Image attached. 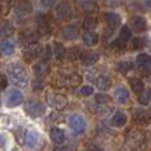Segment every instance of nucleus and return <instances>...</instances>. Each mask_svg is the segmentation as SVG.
Returning <instances> with one entry per match:
<instances>
[{"mask_svg": "<svg viewBox=\"0 0 151 151\" xmlns=\"http://www.w3.org/2000/svg\"><path fill=\"white\" fill-rule=\"evenodd\" d=\"M7 73L9 80L17 86H25L28 83V73H27L25 66L21 63L12 61L7 66Z\"/></svg>", "mask_w": 151, "mask_h": 151, "instance_id": "f257e3e1", "label": "nucleus"}, {"mask_svg": "<svg viewBox=\"0 0 151 151\" xmlns=\"http://www.w3.org/2000/svg\"><path fill=\"white\" fill-rule=\"evenodd\" d=\"M126 141L131 151H147V147H149L146 135L141 130H131L127 134Z\"/></svg>", "mask_w": 151, "mask_h": 151, "instance_id": "f03ea898", "label": "nucleus"}, {"mask_svg": "<svg viewBox=\"0 0 151 151\" xmlns=\"http://www.w3.org/2000/svg\"><path fill=\"white\" fill-rule=\"evenodd\" d=\"M45 105L41 99L39 98H31L25 104V111L29 117L32 118H40L45 114Z\"/></svg>", "mask_w": 151, "mask_h": 151, "instance_id": "7ed1b4c3", "label": "nucleus"}, {"mask_svg": "<svg viewBox=\"0 0 151 151\" xmlns=\"http://www.w3.org/2000/svg\"><path fill=\"white\" fill-rule=\"evenodd\" d=\"M4 102L7 107H17L24 102V96L21 93V90H19L16 88L8 89L4 96Z\"/></svg>", "mask_w": 151, "mask_h": 151, "instance_id": "20e7f679", "label": "nucleus"}, {"mask_svg": "<svg viewBox=\"0 0 151 151\" xmlns=\"http://www.w3.org/2000/svg\"><path fill=\"white\" fill-rule=\"evenodd\" d=\"M68 123L70 126V129L74 131L76 134H82L85 133L86 130V126H88V122H86L85 117L82 114H70L68 118Z\"/></svg>", "mask_w": 151, "mask_h": 151, "instance_id": "39448f33", "label": "nucleus"}, {"mask_svg": "<svg viewBox=\"0 0 151 151\" xmlns=\"http://www.w3.org/2000/svg\"><path fill=\"white\" fill-rule=\"evenodd\" d=\"M131 39H133V32L129 29V27L125 25L121 28L118 39H115L114 41L111 42V47L115 48V49H118V50H121L126 47V44H127L129 41H131Z\"/></svg>", "mask_w": 151, "mask_h": 151, "instance_id": "423d86ee", "label": "nucleus"}, {"mask_svg": "<svg viewBox=\"0 0 151 151\" xmlns=\"http://www.w3.org/2000/svg\"><path fill=\"white\" fill-rule=\"evenodd\" d=\"M104 19H105V24H106V33L107 35H113L114 31L117 28H119L121 23H122L121 16L115 12H106Z\"/></svg>", "mask_w": 151, "mask_h": 151, "instance_id": "0eeeda50", "label": "nucleus"}, {"mask_svg": "<svg viewBox=\"0 0 151 151\" xmlns=\"http://www.w3.org/2000/svg\"><path fill=\"white\" fill-rule=\"evenodd\" d=\"M41 53H42L41 44L33 42V44H29L28 47H25V49H24V52H23V56L27 63H33V61H36L39 57H41Z\"/></svg>", "mask_w": 151, "mask_h": 151, "instance_id": "6e6552de", "label": "nucleus"}, {"mask_svg": "<svg viewBox=\"0 0 151 151\" xmlns=\"http://www.w3.org/2000/svg\"><path fill=\"white\" fill-rule=\"evenodd\" d=\"M56 17L61 21H68L73 17V8L69 3H58L56 5Z\"/></svg>", "mask_w": 151, "mask_h": 151, "instance_id": "1a4fd4ad", "label": "nucleus"}, {"mask_svg": "<svg viewBox=\"0 0 151 151\" xmlns=\"http://www.w3.org/2000/svg\"><path fill=\"white\" fill-rule=\"evenodd\" d=\"M47 104L49 105V106H52L53 109L63 110V109H65V106L68 105V101H66V98L63 94L50 93L47 96Z\"/></svg>", "mask_w": 151, "mask_h": 151, "instance_id": "9d476101", "label": "nucleus"}, {"mask_svg": "<svg viewBox=\"0 0 151 151\" xmlns=\"http://www.w3.org/2000/svg\"><path fill=\"white\" fill-rule=\"evenodd\" d=\"M130 29L131 32H137V33H142V32L147 31V20L143 16H133L130 19Z\"/></svg>", "mask_w": 151, "mask_h": 151, "instance_id": "9b49d317", "label": "nucleus"}, {"mask_svg": "<svg viewBox=\"0 0 151 151\" xmlns=\"http://www.w3.org/2000/svg\"><path fill=\"white\" fill-rule=\"evenodd\" d=\"M150 119V113L149 110L145 109H135L133 111V121L137 123V125H147Z\"/></svg>", "mask_w": 151, "mask_h": 151, "instance_id": "f8f14e48", "label": "nucleus"}, {"mask_svg": "<svg viewBox=\"0 0 151 151\" xmlns=\"http://www.w3.org/2000/svg\"><path fill=\"white\" fill-rule=\"evenodd\" d=\"M99 60V55L94 50H85L81 55V61L85 66H91L94 64H97Z\"/></svg>", "mask_w": 151, "mask_h": 151, "instance_id": "ddd939ff", "label": "nucleus"}, {"mask_svg": "<svg viewBox=\"0 0 151 151\" xmlns=\"http://www.w3.org/2000/svg\"><path fill=\"white\" fill-rule=\"evenodd\" d=\"M114 97L118 104L125 105L130 101V91H129V89L126 86H118L114 90Z\"/></svg>", "mask_w": 151, "mask_h": 151, "instance_id": "4468645a", "label": "nucleus"}, {"mask_svg": "<svg viewBox=\"0 0 151 151\" xmlns=\"http://www.w3.org/2000/svg\"><path fill=\"white\" fill-rule=\"evenodd\" d=\"M32 70H33V73L37 78H42V77H45V76L49 74L50 66H49V64L45 63V61H40V63L35 64L33 68H32Z\"/></svg>", "mask_w": 151, "mask_h": 151, "instance_id": "2eb2a0df", "label": "nucleus"}, {"mask_svg": "<svg viewBox=\"0 0 151 151\" xmlns=\"http://www.w3.org/2000/svg\"><path fill=\"white\" fill-rule=\"evenodd\" d=\"M39 141H40V134L36 130H25L23 143H25L29 147H35L39 143Z\"/></svg>", "mask_w": 151, "mask_h": 151, "instance_id": "dca6fc26", "label": "nucleus"}, {"mask_svg": "<svg viewBox=\"0 0 151 151\" xmlns=\"http://www.w3.org/2000/svg\"><path fill=\"white\" fill-rule=\"evenodd\" d=\"M111 126L113 127H123L127 123V115L122 110H117L114 113V115L111 117Z\"/></svg>", "mask_w": 151, "mask_h": 151, "instance_id": "f3484780", "label": "nucleus"}, {"mask_svg": "<svg viewBox=\"0 0 151 151\" xmlns=\"http://www.w3.org/2000/svg\"><path fill=\"white\" fill-rule=\"evenodd\" d=\"M82 41L86 47H96V45H98V42H99V35L94 31L83 32Z\"/></svg>", "mask_w": 151, "mask_h": 151, "instance_id": "a211bd4d", "label": "nucleus"}, {"mask_svg": "<svg viewBox=\"0 0 151 151\" xmlns=\"http://www.w3.org/2000/svg\"><path fill=\"white\" fill-rule=\"evenodd\" d=\"M50 139L56 145H63L66 141V134L61 127H53L50 130Z\"/></svg>", "mask_w": 151, "mask_h": 151, "instance_id": "6ab92c4d", "label": "nucleus"}, {"mask_svg": "<svg viewBox=\"0 0 151 151\" xmlns=\"http://www.w3.org/2000/svg\"><path fill=\"white\" fill-rule=\"evenodd\" d=\"M13 139L9 133L7 131H0V151H8L12 147Z\"/></svg>", "mask_w": 151, "mask_h": 151, "instance_id": "aec40b11", "label": "nucleus"}, {"mask_svg": "<svg viewBox=\"0 0 151 151\" xmlns=\"http://www.w3.org/2000/svg\"><path fill=\"white\" fill-rule=\"evenodd\" d=\"M80 32L78 28L76 25H66L63 28V37L64 40H68V41H73L78 37Z\"/></svg>", "mask_w": 151, "mask_h": 151, "instance_id": "412c9836", "label": "nucleus"}, {"mask_svg": "<svg viewBox=\"0 0 151 151\" xmlns=\"http://www.w3.org/2000/svg\"><path fill=\"white\" fill-rule=\"evenodd\" d=\"M137 64H138L139 69L142 72H146V74H149L150 72V56L147 53H141L137 57Z\"/></svg>", "mask_w": 151, "mask_h": 151, "instance_id": "4be33fe9", "label": "nucleus"}, {"mask_svg": "<svg viewBox=\"0 0 151 151\" xmlns=\"http://www.w3.org/2000/svg\"><path fill=\"white\" fill-rule=\"evenodd\" d=\"M64 85H70V86H77L82 82V77L77 73H68L61 78Z\"/></svg>", "mask_w": 151, "mask_h": 151, "instance_id": "5701e85b", "label": "nucleus"}, {"mask_svg": "<svg viewBox=\"0 0 151 151\" xmlns=\"http://www.w3.org/2000/svg\"><path fill=\"white\" fill-rule=\"evenodd\" d=\"M32 11V7H31V3H19L17 4V8L15 9V15L20 19H24L25 16H28Z\"/></svg>", "mask_w": 151, "mask_h": 151, "instance_id": "b1692460", "label": "nucleus"}, {"mask_svg": "<svg viewBox=\"0 0 151 151\" xmlns=\"http://www.w3.org/2000/svg\"><path fill=\"white\" fill-rule=\"evenodd\" d=\"M129 83H130L131 90L135 94H142L145 91V82L138 77H133L129 80Z\"/></svg>", "mask_w": 151, "mask_h": 151, "instance_id": "393cba45", "label": "nucleus"}, {"mask_svg": "<svg viewBox=\"0 0 151 151\" xmlns=\"http://www.w3.org/2000/svg\"><path fill=\"white\" fill-rule=\"evenodd\" d=\"M0 52L5 56H12L15 52V44L9 40H1L0 41Z\"/></svg>", "mask_w": 151, "mask_h": 151, "instance_id": "a878e982", "label": "nucleus"}, {"mask_svg": "<svg viewBox=\"0 0 151 151\" xmlns=\"http://www.w3.org/2000/svg\"><path fill=\"white\" fill-rule=\"evenodd\" d=\"M96 85H97V88L102 91L109 90V89L111 88V80H110L107 76H101V77H98L96 80Z\"/></svg>", "mask_w": 151, "mask_h": 151, "instance_id": "bb28decb", "label": "nucleus"}, {"mask_svg": "<svg viewBox=\"0 0 151 151\" xmlns=\"http://www.w3.org/2000/svg\"><path fill=\"white\" fill-rule=\"evenodd\" d=\"M78 4L82 7V12L86 13L88 16H91L97 9H98V5H97V3H94V1H82V3H78Z\"/></svg>", "mask_w": 151, "mask_h": 151, "instance_id": "cd10ccee", "label": "nucleus"}, {"mask_svg": "<svg viewBox=\"0 0 151 151\" xmlns=\"http://www.w3.org/2000/svg\"><path fill=\"white\" fill-rule=\"evenodd\" d=\"M98 25V21H97L96 17H93V16H86L85 20H83V29H85L86 32H90V31H94V28Z\"/></svg>", "mask_w": 151, "mask_h": 151, "instance_id": "c85d7f7f", "label": "nucleus"}, {"mask_svg": "<svg viewBox=\"0 0 151 151\" xmlns=\"http://www.w3.org/2000/svg\"><path fill=\"white\" fill-rule=\"evenodd\" d=\"M11 35H13V27L9 21H3L0 24V37H8Z\"/></svg>", "mask_w": 151, "mask_h": 151, "instance_id": "c756f323", "label": "nucleus"}, {"mask_svg": "<svg viewBox=\"0 0 151 151\" xmlns=\"http://www.w3.org/2000/svg\"><path fill=\"white\" fill-rule=\"evenodd\" d=\"M133 69V63L129 60H122V61H118L117 64V70L122 74H126L127 72H130Z\"/></svg>", "mask_w": 151, "mask_h": 151, "instance_id": "7c9ffc66", "label": "nucleus"}, {"mask_svg": "<svg viewBox=\"0 0 151 151\" xmlns=\"http://www.w3.org/2000/svg\"><path fill=\"white\" fill-rule=\"evenodd\" d=\"M82 55V49L80 47H72L69 49H66V57L70 61H74L77 58H80V56Z\"/></svg>", "mask_w": 151, "mask_h": 151, "instance_id": "2f4dec72", "label": "nucleus"}, {"mask_svg": "<svg viewBox=\"0 0 151 151\" xmlns=\"http://www.w3.org/2000/svg\"><path fill=\"white\" fill-rule=\"evenodd\" d=\"M52 52L56 55L57 60H64V58L66 57V48L64 47L63 44L56 42V44H55V49H52Z\"/></svg>", "mask_w": 151, "mask_h": 151, "instance_id": "473e14b6", "label": "nucleus"}, {"mask_svg": "<svg viewBox=\"0 0 151 151\" xmlns=\"http://www.w3.org/2000/svg\"><path fill=\"white\" fill-rule=\"evenodd\" d=\"M146 47V40L143 37H135V39L131 40V50H141Z\"/></svg>", "mask_w": 151, "mask_h": 151, "instance_id": "72a5a7b5", "label": "nucleus"}, {"mask_svg": "<svg viewBox=\"0 0 151 151\" xmlns=\"http://www.w3.org/2000/svg\"><path fill=\"white\" fill-rule=\"evenodd\" d=\"M37 24H39V31L41 33H48L50 31V27H49V21L47 20L45 16H40L39 20H37Z\"/></svg>", "mask_w": 151, "mask_h": 151, "instance_id": "f704fd0d", "label": "nucleus"}, {"mask_svg": "<svg viewBox=\"0 0 151 151\" xmlns=\"http://www.w3.org/2000/svg\"><path fill=\"white\" fill-rule=\"evenodd\" d=\"M21 39L25 40V41H28V42H31V44H33V42L37 41V39H39V32L27 31V32H24V33L21 35Z\"/></svg>", "mask_w": 151, "mask_h": 151, "instance_id": "c9c22d12", "label": "nucleus"}, {"mask_svg": "<svg viewBox=\"0 0 151 151\" xmlns=\"http://www.w3.org/2000/svg\"><path fill=\"white\" fill-rule=\"evenodd\" d=\"M111 101L110 99V97L107 96V94H104V93H98L96 94V104L98 105V106H105V105H107L109 102Z\"/></svg>", "mask_w": 151, "mask_h": 151, "instance_id": "e433bc0d", "label": "nucleus"}, {"mask_svg": "<svg viewBox=\"0 0 151 151\" xmlns=\"http://www.w3.org/2000/svg\"><path fill=\"white\" fill-rule=\"evenodd\" d=\"M80 94H81L82 97H90V96H93V94H94L93 86H90V85H83V86H81Z\"/></svg>", "mask_w": 151, "mask_h": 151, "instance_id": "4c0bfd02", "label": "nucleus"}, {"mask_svg": "<svg viewBox=\"0 0 151 151\" xmlns=\"http://www.w3.org/2000/svg\"><path fill=\"white\" fill-rule=\"evenodd\" d=\"M150 98H151V94H150V90L147 89L145 93H142L141 96H139V104L147 106V105L150 104Z\"/></svg>", "mask_w": 151, "mask_h": 151, "instance_id": "58836bf2", "label": "nucleus"}, {"mask_svg": "<svg viewBox=\"0 0 151 151\" xmlns=\"http://www.w3.org/2000/svg\"><path fill=\"white\" fill-rule=\"evenodd\" d=\"M52 48L50 47H47L45 49H42V53H41V56H42V58L44 60H49L50 58V56H52Z\"/></svg>", "mask_w": 151, "mask_h": 151, "instance_id": "ea45409f", "label": "nucleus"}, {"mask_svg": "<svg viewBox=\"0 0 151 151\" xmlns=\"http://www.w3.org/2000/svg\"><path fill=\"white\" fill-rule=\"evenodd\" d=\"M86 151H104L99 145H96V143H89L88 146H86Z\"/></svg>", "mask_w": 151, "mask_h": 151, "instance_id": "a19ab883", "label": "nucleus"}, {"mask_svg": "<svg viewBox=\"0 0 151 151\" xmlns=\"http://www.w3.org/2000/svg\"><path fill=\"white\" fill-rule=\"evenodd\" d=\"M8 85V80L7 77H5L4 74H0V90H3V89H5Z\"/></svg>", "mask_w": 151, "mask_h": 151, "instance_id": "79ce46f5", "label": "nucleus"}, {"mask_svg": "<svg viewBox=\"0 0 151 151\" xmlns=\"http://www.w3.org/2000/svg\"><path fill=\"white\" fill-rule=\"evenodd\" d=\"M42 88H44V83L41 81H33V90H41Z\"/></svg>", "mask_w": 151, "mask_h": 151, "instance_id": "37998d69", "label": "nucleus"}, {"mask_svg": "<svg viewBox=\"0 0 151 151\" xmlns=\"http://www.w3.org/2000/svg\"><path fill=\"white\" fill-rule=\"evenodd\" d=\"M0 105H1V99H0Z\"/></svg>", "mask_w": 151, "mask_h": 151, "instance_id": "c03bdc74", "label": "nucleus"}]
</instances>
